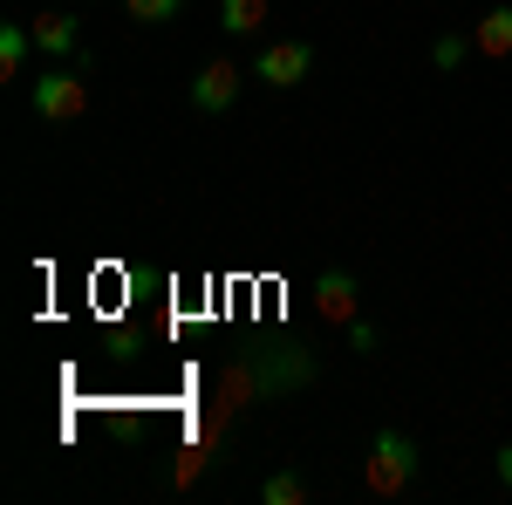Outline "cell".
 Listing matches in <instances>:
<instances>
[{"mask_svg": "<svg viewBox=\"0 0 512 505\" xmlns=\"http://www.w3.org/2000/svg\"><path fill=\"white\" fill-rule=\"evenodd\" d=\"M315 499V485L301 478V471H274V478H260V505H308Z\"/></svg>", "mask_w": 512, "mask_h": 505, "instance_id": "obj_9", "label": "cell"}, {"mask_svg": "<svg viewBox=\"0 0 512 505\" xmlns=\"http://www.w3.org/2000/svg\"><path fill=\"white\" fill-rule=\"evenodd\" d=\"M465 55H472V35H437V48H431V62H437V69H458Z\"/></svg>", "mask_w": 512, "mask_h": 505, "instance_id": "obj_12", "label": "cell"}, {"mask_svg": "<svg viewBox=\"0 0 512 505\" xmlns=\"http://www.w3.org/2000/svg\"><path fill=\"white\" fill-rule=\"evenodd\" d=\"M219 28L226 35H260L267 28V0H219Z\"/></svg>", "mask_w": 512, "mask_h": 505, "instance_id": "obj_10", "label": "cell"}, {"mask_svg": "<svg viewBox=\"0 0 512 505\" xmlns=\"http://www.w3.org/2000/svg\"><path fill=\"white\" fill-rule=\"evenodd\" d=\"M417 471H424L417 437L376 430V437H369V458H362V492H369V499H403V492L417 485Z\"/></svg>", "mask_w": 512, "mask_h": 505, "instance_id": "obj_1", "label": "cell"}, {"mask_svg": "<svg viewBox=\"0 0 512 505\" xmlns=\"http://www.w3.org/2000/svg\"><path fill=\"white\" fill-rule=\"evenodd\" d=\"M472 48L485 55V62H506L512 55V7H492L485 21L472 28Z\"/></svg>", "mask_w": 512, "mask_h": 505, "instance_id": "obj_8", "label": "cell"}, {"mask_svg": "<svg viewBox=\"0 0 512 505\" xmlns=\"http://www.w3.org/2000/svg\"><path fill=\"white\" fill-rule=\"evenodd\" d=\"M28 103H35L41 123H76V117H89V69H82V62L41 69V76L28 82Z\"/></svg>", "mask_w": 512, "mask_h": 505, "instance_id": "obj_2", "label": "cell"}, {"mask_svg": "<svg viewBox=\"0 0 512 505\" xmlns=\"http://www.w3.org/2000/svg\"><path fill=\"white\" fill-rule=\"evenodd\" d=\"M246 76H253V69H239L233 55H212V62L192 76V110H205V117L233 110V103H239V82H246Z\"/></svg>", "mask_w": 512, "mask_h": 505, "instance_id": "obj_3", "label": "cell"}, {"mask_svg": "<svg viewBox=\"0 0 512 505\" xmlns=\"http://www.w3.org/2000/svg\"><path fill=\"white\" fill-rule=\"evenodd\" d=\"M253 76L267 82V89H294V82L315 76V48H308V41H267V48L253 55Z\"/></svg>", "mask_w": 512, "mask_h": 505, "instance_id": "obj_4", "label": "cell"}, {"mask_svg": "<svg viewBox=\"0 0 512 505\" xmlns=\"http://www.w3.org/2000/svg\"><path fill=\"white\" fill-rule=\"evenodd\" d=\"M315 321H328V328H349V321H362V287H355L349 267L315 273Z\"/></svg>", "mask_w": 512, "mask_h": 505, "instance_id": "obj_5", "label": "cell"}, {"mask_svg": "<svg viewBox=\"0 0 512 505\" xmlns=\"http://www.w3.org/2000/svg\"><path fill=\"white\" fill-rule=\"evenodd\" d=\"M28 28H35V48L48 62H82V21L76 14H41Z\"/></svg>", "mask_w": 512, "mask_h": 505, "instance_id": "obj_6", "label": "cell"}, {"mask_svg": "<svg viewBox=\"0 0 512 505\" xmlns=\"http://www.w3.org/2000/svg\"><path fill=\"white\" fill-rule=\"evenodd\" d=\"M28 55H41V48H35V28L7 21V28H0V82L28 76Z\"/></svg>", "mask_w": 512, "mask_h": 505, "instance_id": "obj_7", "label": "cell"}, {"mask_svg": "<svg viewBox=\"0 0 512 505\" xmlns=\"http://www.w3.org/2000/svg\"><path fill=\"white\" fill-rule=\"evenodd\" d=\"M342 335H349V349H355V355H376V342H383V335H376V321H349Z\"/></svg>", "mask_w": 512, "mask_h": 505, "instance_id": "obj_13", "label": "cell"}, {"mask_svg": "<svg viewBox=\"0 0 512 505\" xmlns=\"http://www.w3.org/2000/svg\"><path fill=\"white\" fill-rule=\"evenodd\" d=\"M492 471H499V485L512 492V444H499V458H492Z\"/></svg>", "mask_w": 512, "mask_h": 505, "instance_id": "obj_14", "label": "cell"}, {"mask_svg": "<svg viewBox=\"0 0 512 505\" xmlns=\"http://www.w3.org/2000/svg\"><path fill=\"white\" fill-rule=\"evenodd\" d=\"M178 7H185V0H123V14H130V21H144V28L178 21Z\"/></svg>", "mask_w": 512, "mask_h": 505, "instance_id": "obj_11", "label": "cell"}]
</instances>
